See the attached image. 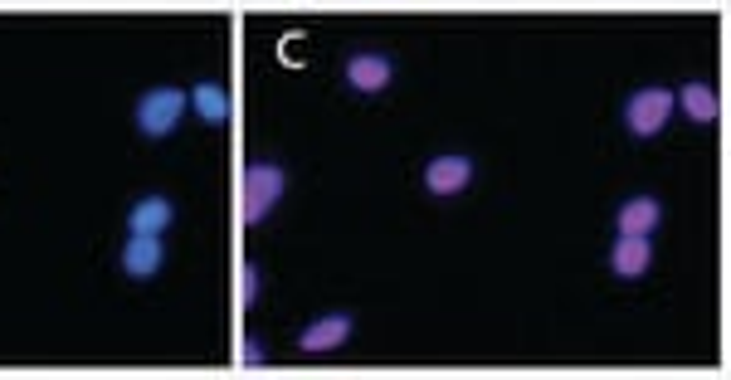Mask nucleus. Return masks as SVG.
I'll return each mask as SVG.
<instances>
[{
    "instance_id": "1",
    "label": "nucleus",
    "mask_w": 731,
    "mask_h": 380,
    "mask_svg": "<svg viewBox=\"0 0 731 380\" xmlns=\"http://www.w3.org/2000/svg\"><path fill=\"white\" fill-rule=\"evenodd\" d=\"M283 186H288V176L278 161H249L244 166V220H264L283 200Z\"/></svg>"
},
{
    "instance_id": "2",
    "label": "nucleus",
    "mask_w": 731,
    "mask_h": 380,
    "mask_svg": "<svg viewBox=\"0 0 731 380\" xmlns=\"http://www.w3.org/2000/svg\"><path fill=\"white\" fill-rule=\"evenodd\" d=\"M186 103L191 98L181 88H152V93H142V103H137L142 137H171L181 127V117H186Z\"/></svg>"
},
{
    "instance_id": "3",
    "label": "nucleus",
    "mask_w": 731,
    "mask_h": 380,
    "mask_svg": "<svg viewBox=\"0 0 731 380\" xmlns=\"http://www.w3.org/2000/svg\"><path fill=\"white\" fill-rule=\"evenodd\" d=\"M673 117V93L668 88H639L629 103H624V127L634 137H658Z\"/></svg>"
},
{
    "instance_id": "4",
    "label": "nucleus",
    "mask_w": 731,
    "mask_h": 380,
    "mask_svg": "<svg viewBox=\"0 0 731 380\" xmlns=\"http://www.w3.org/2000/svg\"><path fill=\"white\" fill-rule=\"evenodd\" d=\"M351 332H356L351 312H332V317H317L312 327H303V337H298V351H303V356H327V351L347 346Z\"/></svg>"
},
{
    "instance_id": "5",
    "label": "nucleus",
    "mask_w": 731,
    "mask_h": 380,
    "mask_svg": "<svg viewBox=\"0 0 731 380\" xmlns=\"http://www.w3.org/2000/svg\"><path fill=\"white\" fill-rule=\"evenodd\" d=\"M468 181H473V161L463 152H444L424 166V186L434 195H459V190H468Z\"/></svg>"
},
{
    "instance_id": "6",
    "label": "nucleus",
    "mask_w": 731,
    "mask_h": 380,
    "mask_svg": "<svg viewBox=\"0 0 731 380\" xmlns=\"http://www.w3.org/2000/svg\"><path fill=\"white\" fill-rule=\"evenodd\" d=\"M166 264V244L156 239V234H127V244H122V268H127V278H156Z\"/></svg>"
},
{
    "instance_id": "7",
    "label": "nucleus",
    "mask_w": 731,
    "mask_h": 380,
    "mask_svg": "<svg viewBox=\"0 0 731 380\" xmlns=\"http://www.w3.org/2000/svg\"><path fill=\"white\" fill-rule=\"evenodd\" d=\"M390 78H395V64L385 54H351L347 59V83L356 93H381V88H390Z\"/></svg>"
},
{
    "instance_id": "8",
    "label": "nucleus",
    "mask_w": 731,
    "mask_h": 380,
    "mask_svg": "<svg viewBox=\"0 0 731 380\" xmlns=\"http://www.w3.org/2000/svg\"><path fill=\"white\" fill-rule=\"evenodd\" d=\"M171 220H176V205H171L166 195H156V190H152V195H142V200L132 205L127 229H132V234H156V239H161V234L171 229Z\"/></svg>"
},
{
    "instance_id": "9",
    "label": "nucleus",
    "mask_w": 731,
    "mask_h": 380,
    "mask_svg": "<svg viewBox=\"0 0 731 380\" xmlns=\"http://www.w3.org/2000/svg\"><path fill=\"white\" fill-rule=\"evenodd\" d=\"M663 225V205H658L654 195H634V200H624L619 205V234H654Z\"/></svg>"
},
{
    "instance_id": "10",
    "label": "nucleus",
    "mask_w": 731,
    "mask_h": 380,
    "mask_svg": "<svg viewBox=\"0 0 731 380\" xmlns=\"http://www.w3.org/2000/svg\"><path fill=\"white\" fill-rule=\"evenodd\" d=\"M610 264H615L619 278H639L644 268L654 264V249H649L644 234H619L615 249H610Z\"/></svg>"
},
{
    "instance_id": "11",
    "label": "nucleus",
    "mask_w": 731,
    "mask_h": 380,
    "mask_svg": "<svg viewBox=\"0 0 731 380\" xmlns=\"http://www.w3.org/2000/svg\"><path fill=\"white\" fill-rule=\"evenodd\" d=\"M191 103H195V113L205 117V122H225V117H230V98H225L220 83H195Z\"/></svg>"
},
{
    "instance_id": "12",
    "label": "nucleus",
    "mask_w": 731,
    "mask_h": 380,
    "mask_svg": "<svg viewBox=\"0 0 731 380\" xmlns=\"http://www.w3.org/2000/svg\"><path fill=\"white\" fill-rule=\"evenodd\" d=\"M673 103H683V113L693 117V122H712V117H717V93H712L707 83H688Z\"/></svg>"
},
{
    "instance_id": "13",
    "label": "nucleus",
    "mask_w": 731,
    "mask_h": 380,
    "mask_svg": "<svg viewBox=\"0 0 731 380\" xmlns=\"http://www.w3.org/2000/svg\"><path fill=\"white\" fill-rule=\"evenodd\" d=\"M259 288H264L259 264H244V268H239V298H244V303H254V298H259Z\"/></svg>"
},
{
    "instance_id": "14",
    "label": "nucleus",
    "mask_w": 731,
    "mask_h": 380,
    "mask_svg": "<svg viewBox=\"0 0 731 380\" xmlns=\"http://www.w3.org/2000/svg\"><path fill=\"white\" fill-rule=\"evenodd\" d=\"M244 361H249V366H259V361H264V342H254V337H249V342H244Z\"/></svg>"
}]
</instances>
